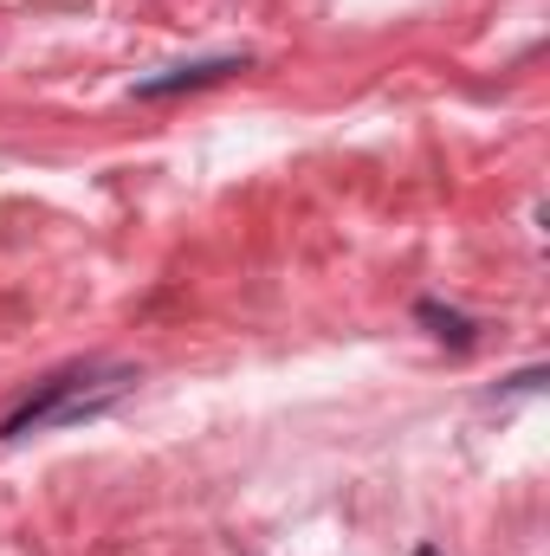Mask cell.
Segmentation results:
<instances>
[{"mask_svg":"<svg viewBox=\"0 0 550 556\" xmlns=\"http://www.w3.org/2000/svg\"><path fill=\"white\" fill-rule=\"evenodd\" d=\"M227 72H247V59H208V65H182V72H168V78H149L137 98H175V91L214 85V78H227Z\"/></svg>","mask_w":550,"mask_h":556,"instance_id":"1","label":"cell"}]
</instances>
